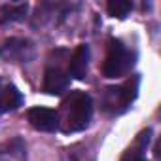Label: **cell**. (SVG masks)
<instances>
[{
  "instance_id": "cell-1",
  "label": "cell",
  "mask_w": 161,
  "mask_h": 161,
  "mask_svg": "<svg viewBox=\"0 0 161 161\" xmlns=\"http://www.w3.org/2000/svg\"><path fill=\"white\" fill-rule=\"evenodd\" d=\"M59 125L64 133H78L89 125L93 116V101L84 91H72L61 104Z\"/></svg>"
},
{
  "instance_id": "cell-2",
  "label": "cell",
  "mask_w": 161,
  "mask_h": 161,
  "mask_svg": "<svg viewBox=\"0 0 161 161\" xmlns=\"http://www.w3.org/2000/svg\"><path fill=\"white\" fill-rule=\"evenodd\" d=\"M131 66H133V55H131V51L119 40H112L110 46H108V51H106L104 64H103V74L106 78H119Z\"/></svg>"
},
{
  "instance_id": "cell-3",
  "label": "cell",
  "mask_w": 161,
  "mask_h": 161,
  "mask_svg": "<svg viewBox=\"0 0 161 161\" xmlns=\"http://www.w3.org/2000/svg\"><path fill=\"white\" fill-rule=\"evenodd\" d=\"M136 84L138 80L135 78L133 82H127L119 87H110L106 89V99H104V106L112 112H121L125 110L136 97Z\"/></svg>"
},
{
  "instance_id": "cell-4",
  "label": "cell",
  "mask_w": 161,
  "mask_h": 161,
  "mask_svg": "<svg viewBox=\"0 0 161 161\" xmlns=\"http://www.w3.org/2000/svg\"><path fill=\"white\" fill-rule=\"evenodd\" d=\"M0 55L12 63H29L34 57V46L25 38H10L0 46Z\"/></svg>"
},
{
  "instance_id": "cell-5",
  "label": "cell",
  "mask_w": 161,
  "mask_h": 161,
  "mask_svg": "<svg viewBox=\"0 0 161 161\" xmlns=\"http://www.w3.org/2000/svg\"><path fill=\"white\" fill-rule=\"evenodd\" d=\"M29 123L36 129V131H44V133H53L59 129V116L55 110L51 108H44V106H36L31 108L27 112Z\"/></svg>"
},
{
  "instance_id": "cell-6",
  "label": "cell",
  "mask_w": 161,
  "mask_h": 161,
  "mask_svg": "<svg viewBox=\"0 0 161 161\" xmlns=\"http://www.w3.org/2000/svg\"><path fill=\"white\" fill-rule=\"evenodd\" d=\"M70 76L61 66H49L44 74V91L49 95H63L68 89Z\"/></svg>"
},
{
  "instance_id": "cell-7",
  "label": "cell",
  "mask_w": 161,
  "mask_h": 161,
  "mask_svg": "<svg viewBox=\"0 0 161 161\" xmlns=\"http://www.w3.org/2000/svg\"><path fill=\"white\" fill-rule=\"evenodd\" d=\"M87 70H89V46L82 44L74 49V53L70 57L68 76H72L76 80H84L87 76Z\"/></svg>"
},
{
  "instance_id": "cell-8",
  "label": "cell",
  "mask_w": 161,
  "mask_h": 161,
  "mask_svg": "<svg viewBox=\"0 0 161 161\" xmlns=\"http://www.w3.org/2000/svg\"><path fill=\"white\" fill-rule=\"evenodd\" d=\"M0 161H27V146L23 138L15 136L0 144Z\"/></svg>"
},
{
  "instance_id": "cell-9",
  "label": "cell",
  "mask_w": 161,
  "mask_h": 161,
  "mask_svg": "<svg viewBox=\"0 0 161 161\" xmlns=\"http://www.w3.org/2000/svg\"><path fill=\"white\" fill-rule=\"evenodd\" d=\"M21 103H23V95L19 93L17 87L8 86V87H4L0 91V114L15 110L17 106H21Z\"/></svg>"
},
{
  "instance_id": "cell-10",
  "label": "cell",
  "mask_w": 161,
  "mask_h": 161,
  "mask_svg": "<svg viewBox=\"0 0 161 161\" xmlns=\"http://www.w3.org/2000/svg\"><path fill=\"white\" fill-rule=\"evenodd\" d=\"M29 10L27 2H12V4H4L0 8V23H10V21H19L25 17Z\"/></svg>"
},
{
  "instance_id": "cell-11",
  "label": "cell",
  "mask_w": 161,
  "mask_h": 161,
  "mask_svg": "<svg viewBox=\"0 0 161 161\" xmlns=\"http://www.w3.org/2000/svg\"><path fill=\"white\" fill-rule=\"evenodd\" d=\"M133 10V4L129 0H110L108 2V14L118 19H125L129 12Z\"/></svg>"
},
{
  "instance_id": "cell-12",
  "label": "cell",
  "mask_w": 161,
  "mask_h": 161,
  "mask_svg": "<svg viewBox=\"0 0 161 161\" xmlns=\"http://www.w3.org/2000/svg\"><path fill=\"white\" fill-rule=\"evenodd\" d=\"M136 161H146V159H136Z\"/></svg>"
}]
</instances>
